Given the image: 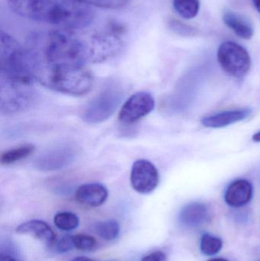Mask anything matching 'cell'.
<instances>
[{"mask_svg":"<svg viewBox=\"0 0 260 261\" xmlns=\"http://www.w3.org/2000/svg\"><path fill=\"white\" fill-rule=\"evenodd\" d=\"M70 261H95L93 260V259L89 258V257H76V258H73V260Z\"/></svg>","mask_w":260,"mask_h":261,"instance_id":"obj_26","label":"cell"},{"mask_svg":"<svg viewBox=\"0 0 260 261\" xmlns=\"http://www.w3.org/2000/svg\"><path fill=\"white\" fill-rule=\"evenodd\" d=\"M108 192L102 184H87L76 190L75 197L82 205L90 207H99L108 199Z\"/></svg>","mask_w":260,"mask_h":261,"instance_id":"obj_12","label":"cell"},{"mask_svg":"<svg viewBox=\"0 0 260 261\" xmlns=\"http://www.w3.org/2000/svg\"><path fill=\"white\" fill-rule=\"evenodd\" d=\"M253 187L247 179H237L232 182L224 193V201L229 206L240 208L251 201Z\"/></svg>","mask_w":260,"mask_h":261,"instance_id":"obj_10","label":"cell"},{"mask_svg":"<svg viewBox=\"0 0 260 261\" xmlns=\"http://www.w3.org/2000/svg\"><path fill=\"white\" fill-rule=\"evenodd\" d=\"M155 100L151 93L139 92L132 95L122 106L119 119L125 125H131L154 110Z\"/></svg>","mask_w":260,"mask_h":261,"instance_id":"obj_7","label":"cell"},{"mask_svg":"<svg viewBox=\"0 0 260 261\" xmlns=\"http://www.w3.org/2000/svg\"><path fill=\"white\" fill-rule=\"evenodd\" d=\"M53 222L56 228L62 231H72L79 225V219L74 213L70 212H61L55 215Z\"/></svg>","mask_w":260,"mask_h":261,"instance_id":"obj_18","label":"cell"},{"mask_svg":"<svg viewBox=\"0 0 260 261\" xmlns=\"http://www.w3.org/2000/svg\"><path fill=\"white\" fill-rule=\"evenodd\" d=\"M253 141L255 142H260V130L253 135Z\"/></svg>","mask_w":260,"mask_h":261,"instance_id":"obj_27","label":"cell"},{"mask_svg":"<svg viewBox=\"0 0 260 261\" xmlns=\"http://www.w3.org/2000/svg\"><path fill=\"white\" fill-rule=\"evenodd\" d=\"M223 21L240 38L247 40L253 36V24L247 17L228 10L223 15Z\"/></svg>","mask_w":260,"mask_h":261,"instance_id":"obj_14","label":"cell"},{"mask_svg":"<svg viewBox=\"0 0 260 261\" xmlns=\"http://www.w3.org/2000/svg\"><path fill=\"white\" fill-rule=\"evenodd\" d=\"M72 240H73L74 248L79 251H93L97 245L96 239L88 234H75L72 236Z\"/></svg>","mask_w":260,"mask_h":261,"instance_id":"obj_20","label":"cell"},{"mask_svg":"<svg viewBox=\"0 0 260 261\" xmlns=\"http://www.w3.org/2000/svg\"><path fill=\"white\" fill-rule=\"evenodd\" d=\"M79 154V148L75 144L63 143L49 149L40 155L35 167L41 171H53L68 167Z\"/></svg>","mask_w":260,"mask_h":261,"instance_id":"obj_6","label":"cell"},{"mask_svg":"<svg viewBox=\"0 0 260 261\" xmlns=\"http://www.w3.org/2000/svg\"><path fill=\"white\" fill-rule=\"evenodd\" d=\"M32 84L14 82L0 78L2 113H18L25 110L34 100Z\"/></svg>","mask_w":260,"mask_h":261,"instance_id":"obj_5","label":"cell"},{"mask_svg":"<svg viewBox=\"0 0 260 261\" xmlns=\"http://www.w3.org/2000/svg\"><path fill=\"white\" fill-rule=\"evenodd\" d=\"M37 79L45 87L72 96H82L93 86V76L84 66L43 65Z\"/></svg>","mask_w":260,"mask_h":261,"instance_id":"obj_2","label":"cell"},{"mask_svg":"<svg viewBox=\"0 0 260 261\" xmlns=\"http://www.w3.org/2000/svg\"><path fill=\"white\" fill-rule=\"evenodd\" d=\"M0 261H21L19 256L12 246H2Z\"/></svg>","mask_w":260,"mask_h":261,"instance_id":"obj_24","label":"cell"},{"mask_svg":"<svg viewBox=\"0 0 260 261\" xmlns=\"http://www.w3.org/2000/svg\"><path fill=\"white\" fill-rule=\"evenodd\" d=\"M253 4H254L255 7L257 9L258 12L260 13V0H253Z\"/></svg>","mask_w":260,"mask_h":261,"instance_id":"obj_28","label":"cell"},{"mask_svg":"<svg viewBox=\"0 0 260 261\" xmlns=\"http://www.w3.org/2000/svg\"><path fill=\"white\" fill-rule=\"evenodd\" d=\"M120 225L114 219L98 222L95 226L96 234L104 240L112 241L120 234Z\"/></svg>","mask_w":260,"mask_h":261,"instance_id":"obj_16","label":"cell"},{"mask_svg":"<svg viewBox=\"0 0 260 261\" xmlns=\"http://www.w3.org/2000/svg\"><path fill=\"white\" fill-rule=\"evenodd\" d=\"M218 61L224 72L233 77H244L250 71L251 58L248 51L234 41H224L218 49Z\"/></svg>","mask_w":260,"mask_h":261,"instance_id":"obj_4","label":"cell"},{"mask_svg":"<svg viewBox=\"0 0 260 261\" xmlns=\"http://www.w3.org/2000/svg\"><path fill=\"white\" fill-rule=\"evenodd\" d=\"M141 261H166V256L162 251H154L143 257Z\"/></svg>","mask_w":260,"mask_h":261,"instance_id":"obj_25","label":"cell"},{"mask_svg":"<svg viewBox=\"0 0 260 261\" xmlns=\"http://www.w3.org/2000/svg\"><path fill=\"white\" fill-rule=\"evenodd\" d=\"M169 24L170 29L178 35L183 36H192L196 34L195 29L178 20L172 19L169 21Z\"/></svg>","mask_w":260,"mask_h":261,"instance_id":"obj_22","label":"cell"},{"mask_svg":"<svg viewBox=\"0 0 260 261\" xmlns=\"http://www.w3.org/2000/svg\"><path fill=\"white\" fill-rule=\"evenodd\" d=\"M53 245L56 252L61 253V254L68 252L75 248L72 240V236H64L59 240L55 241Z\"/></svg>","mask_w":260,"mask_h":261,"instance_id":"obj_23","label":"cell"},{"mask_svg":"<svg viewBox=\"0 0 260 261\" xmlns=\"http://www.w3.org/2000/svg\"><path fill=\"white\" fill-rule=\"evenodd\" d=\"M124 96L123 87L111 83L87 104L82 113V120L88 124H99L107 120L114 114Z\"/></svg>","mask_w":260,"mask_h":261,"instance_id":"obj_3","label":"cell"},{"mask_svg":"<svg viewBox=\"0 0 260 261\" xmlns=\"http://www.w3.org/2000/svg\"><path fill=\"white\" fill-rule=\"evenodd\" d=\"M18 234L29 236L47 245H53L56 241L54 233L46 222L41 220H31L18 225Z\"/></svg>","mask_w":260,"mask_h":261,"instance_id":"obj_13","label":"cell"},{"mask_svg":"<svg viewBox=\"0 0 260 261\" xmlns=\"http://www.w3.org/2000/svg\"><path fill=\"white\" fill-rule=\"evenodd\" d=\"M222 247L223 242L220 238L208 233L201 236L200 250L204 255H215L221 251Z\"/></svg>","mask_w":260,"mask_h":261,"instance_id":"obj_19","label":"cell"},{"mask_svg":"<svg viewBox=\"0 0 260 261\" xmlns=\"http://www.w3.org/2000/svg\"><path fill=\"white\" fill-rule=\"evenodd\" d=\"M208 261H229L224 258H212Z\"/></svg>","mask_w":260,"mask_h":261,"instance_id":"obj_29","label":"cell"},{"mask_svg":"<svg viewBox=\"0 0 260 261\" xmlns=\"http://www.w3.org/2000/svg\"><path fill=\"white\" fill-rule=\"evenodd\" d=\"M251 113V110L247 108L228 110L206 116L201 119V122L203 126L206 128H224L247 119Z\"/></svg>","mask_w":260,"mask_h":261,"instance_id":"obj_11","label":"cell"},{"mask_svg":"<svg viewBox=\"0 0 260 261\" xmlns=\"http://www.w3.org/2000/svg\"><path fill=\"white\" fill-rule=\"evenodd\" d=\"M176 12L186 19L195 18L200 9L199 0H172Z\"/></svg>","mask_w":260,"mask_h":261,"instance_id":"obj_17","label":"cell"},{"mask_svg":"<svg viewBox=\"0 0 260 261\" xmlns=\"http://www.w3.org/2000/svg\"><path fill=\"white\" fill-rule=\"evenodd\" d=\"M82 4L86 5L93 8H102V9H119L128 4L130 0H76Z\"/></svg>","mask_w":260,"mask_h":261,"instance_id":"obj_21","label":"cell"},{"mask_svg":"<svg viewBox=\"0 0 260 261\" xmlns=\"http://www.w3.org/2000/svg\"><path fill=\"white\" fill-rule=\"evenodd\" d=\"M34 150L35 146L33 144H24L3 152L0 156V161L3 165H9L27 158L33 153Z\"/></svg>","mask_w":260,"mask_h":261,"instance_id":"obj_15","label":"cell"},{"mask_svg":"<svg viewBox=\"0 0 260 261\" xmlns=\"http://www.w3.org/2000/svg\"><path fill=\"white\" fill-rule=\"evenodd\" d=\"M13 13L60 29H86L95 17L93 8L76 0H7Z\"/></svg>","mask_w":260,"mask_h":261,"instance_id":"obj_1","label":"cell"},{"mask_svg":"<svg viewBox=\"0 0 260 261\" xmlns=\"http://www.w3.org/2000/svg\"><path fill=\"white\" fill-rule=\"evenodd\" d=\"M160 182L157 167L148 160H137L133 164L131 171V184L133 189L140 194L154 192Z\"/></svg>","mask_w":260,"mask_h":261,"instance_id":"obj_8","label":"cell"},{"mask_svg":"<svg viewBox=\"0 0 260 261\" xmlns=\"http://www.w3.org/2000/svg\"><path fill=\"white\" fill-rule=\"evenodd\" d=\"M209 207L203 202H194L185 205L180 213V224L188 228H197L210 220Z\"/></svg>","mask_w":260,"mask_h":261,"instance_id":"obj_9","label":"cell"}]
</instances>
